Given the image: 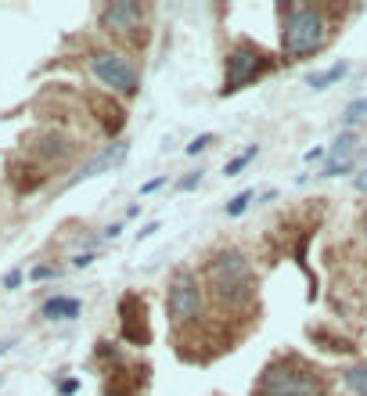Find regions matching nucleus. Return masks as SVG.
I'll return each mask as SVG.
<instances>
[{"label": "nucleus", "mask_w": 367, "mask_h": 396, "mask_svg": "<svg viewBox=\"0 0 367 396\" xmlns=\"http://www.w3.org/2000/svg\"><path fill=\"white\" fill-rule=\"evenodd\" d=\"M18 285H22V270H8V274H4V288L11 292V288H18Z\"/></svg>", "instance_id": "24"}, {"label": "nucleus", "mask_w": 367, "mask_h": 396, "mask_svg": "<svg viewBox=\"0 0 367 396\" xmlns=\"http://www.w3.org/2000/svg\"><path fill=\"white\" fill-rule=\"evenodd\" d=\"M90 263H94V253H79V256L72 260V267H90Z\"/></svg>", "instance_id": "27"}, {"label": "nucleus", "mask_w": 367, "mask_h": 396, "mask_svg": "<svg viewBox=\"0 0 367 396\" xmlns=\"http://www.w3.org/2000/svg\"><path fill=\"white\" fill-rule=\"evenodd\" d=\"M205 278H209L212 295H217L220 302H227V307H241V302H249L256 295L252 263H249V256L238 253V249H224V253L212 256Z\"/></svg>", "instance_id": "2"}, {"label": "nucleus", "mask_w": 367, "mask_h": 396, "mask_svg": "<svg viewBox=\"0 0 367 396\" xmlns=\"http://www.w3.org/2000/svg\"><path fill=\"white\" fill-rule=\"evenodd\" d=\"M29 278H33V281H51V278H58V270L54 267H33V270H29Z\"/></svg>", "instance_id": "21"}, {"label": "nucleus", "mask_w": 367, "mask_h": 396, "mask_svg": "<svg viewBox=\"0 0 367 396\" xmlns=\"http://www.w3.org/2000/svg\"><path fill=\"white\" fill-rule=\"evenodd\" d=\"M119 234H122V224H112V227L105 231V238H119Z\"/></svg>", "instance_id": "29"}, {"label": "nucleus", "mask_w": 367, "mask_h": 396, "mask_svg": "<svg viewBox=\"0 0 367 396\" xmlns=\"http://www.w3.org/2000/svg\"><path fill=\"white\" fill-rule=\"evenodd\" d=\"M169 177H155V180H148V184H141V195H151V191H159L162 184H166Z\"/></svg>", "instance_id": "25"}, {"label": "nucleus", "mask_w": 367, "mask_h": 396, "mask_svg": "<svg viewBox=\"0 0 367 396\" xmlns=\"http://www.w3.org/2000/svg\"><path fill=\"white\" fill-rule=\"evenodd\" d=\"M342 382L353 396H367V364H353V368L342 371Z\"/></svg>", "instance_id": "16"}, {"label": "nucleus", "mask_w": 367, "mask_h": 396, "mask_svg": "<svg viewBox=\"0 0 367 396\" xmlns=\"http://www.w3.org/2000/svg\"><path fill=\"white\" fill-rule=\"evenodd\" d=\"M356 191H367V170L356 177Z\"/></svg>", "instance_id": "30"}, {"label": "nucleus", "mask_w": 367, "mask_h": 396, "mask_svg": "<svg viewBox=\"0 0 367 396\" xmlns=\"http://www.w3.org/2000/svg\"><path fill=\"white\" fill-rule=\"evenodd\" d=\"M212 141H217V134H198V137L188 144V155H198V151H205Z\"/></svg>", "instance_id": "20"}, {"label": "nucleus", "mask_w": 367, "mask_h": 396, "mask_svg": "<svg viewBox=\"0 0 367 396\" xmlns=\"http://www.w3.org/2000/svg\"><path fill=\"white\" fill-rule=\"evenodd\" d=\"M256 198V191H238L231 202H227V217H241L245 209H249V202Z\"/></svg>", "instance_id": "19"}, {"label": "nucleus", "mask_w": 367, "mask_h": 396, "mask_svg": "<svg viewBox=\"0 0 367 396\" xmlns=\"http://www.w3.org/2000/svg\"><path fill=\"white\" fill-rule=\"evenodd\" d=\"M79 310H83V302L76 295H51L44 302L40 317H47V321H72V317H79Z\"/></svg>", "instance_id": "11"}, {"label": "nucleus", "mask_w": 367, "mask_h": 396, "mask_svg": "<svg viewBox=\"0 0 367 396\" xmlns=\"http://www.w3.org/2000/svg\"><path fill=\"white\" fill-rule=\"evenodd\" d=\"M79 389V378H65V382H58V396H72Z\"/></svg>", "instance_id": "23"}, {"label": "nucleus", "mask_w": 367, "mask_h": 396, "mask_svg": "<svg viewBox=\"0 0 367 396\" xmlns=\"http://www.w3.org/2000/svg\"><path fill=\"white\" fill-rule=\"evenodd\" d=\"M101 29L105 33H134L144 22V8L141 4H108L101 8Z\"/></svg>", "instance_id": "9"}, {"label": "nucleus", "mask_w": 367, "mask_h": 396, "mask_svg": "<svg viewBox=\"0 0 367 396\" xmlns=\"http://www.w3.org/2000/svg\"><path fill=\"white\" fill-rule=\"evenodd\" d=\"M119 331L130 346H148L151 328H148V307L137 292H127L119 299Z\"/></svg>", "instance_id": "7"}, {"label": "nucleus", "mask_w": 367, "mask_h": 396, "mask_svg": "<svg viewBox=\"0 0 367 396\" xmlns=\"http://www.w3.org/2000/svg\"><path fill=\"white\" fill-rule=\"evenodd\" d=\"M166 314L173 328H188L202 317V285L191 270H176L166 288Z\"/></svg>", "instance_id": "6"}, {"label": "nucleus", "mask_w": 367, "mask_h": 396, "mask_svg": "<svg viewBox=\"0 0 367 396\" xmlns=\"http://www.w3.org/2000/svg\"><path fill=\"white\" fill-rule=\"evenodd\" d=\"M367 119V98H356V101H349L346 105V112H342V127L346 130H353V127H360Z\"/></svg>", "instance_id": "17"}, {"label": "nucleus", "mask_w": 367, "mask_h": 396, "mask_svg": "<svg viewBox=\"0 0 367 396\" xmlns=\"http://www.w3.org/2000/svg\"><path fill=\"white\" fill-rule=\"evenodd\" d=\"M270 69H273V58H270L263 47L241 40V44L227 54V69H224V87H220V94H224V98H227V94H238V90H245L249 83H256L259 76H266Z\"/></svg>", "instance_id": "4"}, {"label": "nucleus", "mask_w": 367, "mask_h": 396, "mask_svg": "<svg viewBox=\"0 0 367 396\" xmlns=\"http://www.w3.org/2000/svg\"><path fill=\"white\" fill-rule=\"evenodd\" d=\"M324 155H328V151H324V148H310V151H306V162H321Z\"/></svg>", "instance_id": "26"}, {"label": "nucleus", "mask_w": 367, "mask_h": 396, "mask_svg": "<svg viewBox=\"0 0 367 396\" xmlns=\"http://www.w3.org/2000/svg\"><path fill=\"white\" fill-rule=\"evenodd\" d=\"M256 155H259V144H252V148H245V151H241V155H234V159L227 162V170H224V173H227V177H238V173H241L245 166H249V162H252Z\"/></svg>", "instance_id": "18"}, {"label": "nucleus", "mask_w": 367, "mask_h": 396, "mask_svg": "<svg viewBox=\"0 0 367 396\" xmlns=\"http://www.w3.org/2000/svg\"><path fill=\"white\" fill-rule=\"evenodd\" d=\"M108 396H130V392H122V389H112V392H108Z\"/></svg>", "instance_id": "31"}, {"label": "nucleus", "mask_w": 367, "mask_h": 396, "mask_svg": "<svg viewBox=\"0 0 367 396\" xmlns=\"http://www.w3.org/2000/svg\"><path fill=\"white\" fill-rule=\"evenodd\" d=\"M155 231H159V224H148L144 231H137V238H151V234H155Z\"/></svg>", "instance_id": "28"}, {"label": "nucleus", "mask_w": 367, "mask_h": 396, "mask_svg": "<svg viewBox=\"0 0 367 396\" xmlns=\"http://www.w3.org/2000/svg\"><path fill=\"white\" fill-rule=\"evenodd\" d=\"M346 72H349V62H335L331 69H321V72H314V76L306 79V83H310L314 90H328V87H335L339 79H346Z\"/></svg>", "instance_id": "15"}, {"label": "nucleus", "mask_w": 367, "mask_h": 396, "mask_svg": "<svg viewBox=\"0 0 367 396\" xmlns=\"http://www.w3.org/2000/svg\"><path fill=\"white\" fill-rule=\"evenodd\" d=\"M8 180L15 184L18 195H29V191H37V188L44 184V173H40L37 166H29V162L15 159V162H8Z\"/></svg>", "instance_id": "10"}, {"label": "nucleus", "mask_w": 367, "mask_h": 396, "mask_svg": "<svg viewBox=\"0 0 367 396\" xmlns=\"http://www.w3.org/2000/svg\"><path fill=\"white\" fill-rule=\"evenodd\" d=\"M281 51L285 58H306V54H317L328 44V22L321 15V8L310 4H281Z\"/></svg>", "instance_id": "1"}, {"label": "nucleus", "mask_w": 367, "mask_h": 396, "mask_svg": "<svg viewBox=\"0 0 367 396\" xmlns=\"http://www.w3.org/2000/svg\"><path fill=\"white\" fill-rule=\"evenodd\" d=\"M127 151H130V144H127V141H112L108 148H101L94 159H86V162L69 177V188H76V184H83V180H94V177H101V173L115 170L122 159H127Z\"/></svg>", "instance_id": "8"}, {"label": "nucleus", "mask_w": 367, "mask_h": 396, "mask_svg": "<svg viewBox=\"0 0 367 396\" xmlns=\"http://www.w3.org/2000/svg\"><path fill=\"white\" fill-rule=\"evenodd\" d=\"M8 346H11V343H0V357H4V353H8Z\"/></svg>", "instance_id": "32"}, {"label": "nucleus", "mask_w": 367, "mask_h": 396, "mask_svg": "<svg viewBox=\"0 0 367 396\" xmlns=\"http://www.w3.org/2000/svg\"><path fill=\"white\" fill-rule=\"evenodd\" d=\"M94 108L101 112V123H105V130H108V134H119V130H122V123H127V112H122L115 101L94 98Z\"/></svg>", "instance_id": "14"}, {"label": "nucleus", "mask_w": 367, "mask_h": 396, "mask_svg": "<svg viewBox=\"0 0 367 396\" xmlns=\"http://www.w3.org/2000/svg\"><path fill=\"white\" fill-rule=\"evenodd\" d=\"M259 396H328L324 392V378L302 364L299 357H281L270 360L263 375H259Z\"/></svg>", "instance_id": "3"}, {"label": "nucleus", "mask_w": 367, "mask_h": 396, "mask_svg": "<svg viewBox=\"0 0 367 396\" xmlns=\"http://www.w3.org/2000/svg\"><path fill=\"white\" fill-rule=\"evenodd\" d=\"M198 184H202V170L188 173V177H184V180H180V184H176V188H180V191H191V188H198Z\"/></svg>", "instance_id": "22"}, {"label": "nucleus", "mask_w": 367, "mask_h": 396, "mask_svg": "<svg viewBox=\"0 0 367 396\" xmlns=\"http://www.w3.org/2000/svg\"><path fill=\"white\" fill-rule=\"evenodd\" d=\"M90 72H94V79L101 87H108L112 94H119V98H134L141 90L137 65L130 62L127 54H119V51H94L90 54Z\"/></svg>", "instance_id": "5"}, {"label": "nucleus", "mask_w": 367, "mask_h": 396, "mask_svg": "<svg viewBox=\"0 0 367 396\" xmlns=\"http://www.w3.org/2000/svg\"><path fill=\"white\" fill-rule=\"evenodd\" d=\"M33 151H37L40 159H54V162H58V159H65L69 151H72V144H69L65 137H58V134H44V137L33 144Z\"/></svg>", "instance_id": "12"}, {"label": "nucleus", "mask_w": 367, "mask_h": 396, "mask_svg": "<svg viewBox=\"0 0 367 396\" xmlns=\"http://www.w3.org/2000/svg\"><path fill=\"white\" fill-rule=\"evenodd\" d=\"M328 162L331 166H339V162H349V159H356V134L353 130H346L342 137H335V144L328 148Z\"/></svg>", "instance_id": "13"}]
</instances>
